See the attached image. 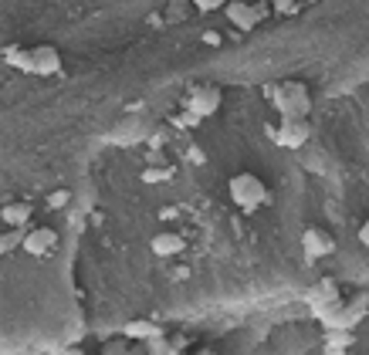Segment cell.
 I'll return each instance as SVG.
<instances>
[{
  "mask_svg": "<svg viewBox=\"0 0 369 355\" xmlns=\"http://www.w3.org/2000/svg\"><path fill=\"white\" fill-rule=\"evenodd\" d=\"M274 108L281 112V119H309V112H312V99H309V88L302 85V81H285V85H278V92H274Z\"/></svg>",
  "mask_w": 369,
  "mask_h": 355,
  "instance_id": "obj_1",
  "label": "cell"
},
{
  "mask_svg": "<svg viewBox=\"0 0 369 355\" xmlns=\"http://www.w3.org/2000/svg\"><path fill=\"white\" fill-rule=\"evenodd\" d=\"M231 200L238 203L244 213H254L268 200V186L254 173H238V176H231Z\"/></svg>",
  "mask_w": 369,
  "mask_h": 355,
  "instance_id": "obj_2",
  "label": "cell"
},
{
  "mask_svg": "<svg viewBox=\"0 0 369 355\" xmlns=\"http://www.w3.org/2000/svg\"><path fill=\"white\" fill-rule=\"evenodd\" d=\"M366 311H369V298L366 295H359V298H352L349 304H339V308H329V311H322L318 315V322L325 325V329H356L363 318H366Z\"/></svg>",
  "mask_w": 369,
  "mask_h": 355,
  "instance_id": "obj_3",
  "label": "cell"
},
{
  "mask_svg": "<svg viewBox=\"0 0 369 355\" xmlns=\"http://www.w3.org/2000/svg\"><path fill=\"white\" fill-rule=\"evenodd\" d=\"M309 139H312L309 119H281V126H278V132H274V142L285 146V149H302Z\"/></svg>",
  "mask_w": 369,
  "mask_h": 355,
  "instance_id": "obj_4",
  "label": "cell"
},
{
  "mask_svg": "<svg viewBox=\"0 0 369 355\" xmlns=\"http://www.w3.org/2000/svg\"><path fill=\"white\" fill-rule=\"evenodd\" d=\"M183 108L190 115H197V119H207V115H213V112L220 108V92L211 88V85H207V88H193L183 99Z\"/></svg>",
  "mask_w": 369,
  "mask_h": 355,
  "instance_id": "obj_5",
  "label": "cell"
},
{
  "mask_svg": "<svg viewBox=\"0 0 369 355\" xmlns=\"http://www.w3.org/2000/svg\"><path fill=\"white\" fill-rule=\"evenodd\" d=\"M224 14H227V21L238 27V31H254L258 21L264 17V10L258 3H244V0H231V3L224 7Z\"/></svg>",
  "mask_w": 369,
  "mask_h": 355,
  "instance_id": "obj_6",
  "label": "cell"
},
{
  "mask_svg": "<svg viewBox=\"0 0 369 355\" xmlns=\"http://www.w3.org/2000/svg\"><path fill=\"white\" fill-rule=\"evenodd\" d=\"M31 65H34V75H44V78H51L61 72V58H58V51H54L51 44L31 48Z\"/></svg>",
  "mask_w": 369,
  "mask_h": 355,
  "instance_id": "obj_7",
  "label": "cell"
},
{
  "mask_svg": "<svg viewBox=\"0 0 369 355\" xmlns=\"http://www.w3.org/2000/svg\"><path fill=\"white\" fill-rule=\"evenodd\" d=\"M58 244V233L51 227H34V230H24V247L27 254H34V257H41V254H48Z\"/></svg>",
  "mask_w": 369,
  "mask_h": 355,
  "instance_id": "obj_8",
  "label": "cell"
},
{
  "mask_svg": "<svg viewBox=\"0 0 369 355\" xmlns=\"http://www.w3.org/2000/svg\"><path fill=\"white\" fill-rule=\"evenodd\" d=\"M302 251H305L309 261H315V257H322V254L332 251V237H329L325 230H318V227L305 230V233H302Z\"/></svg>",
  "mask_w": 369,
  "mask_h": 355,
  "instance_id": "obj_9",
  "label": "cell"
},
{
  "mask_svg": "<svg viewBox=\"0 0 369 355\" xmlns=\"http://www.w3.org/2000/svg\"><path fill=\"white\" fill-rule=\"evenodd\" d=\"M149 251L156 254V257H177V254L183 251V237L180 233H156L153 244H149Z\"/></svg>",
  "mask_w": 369,
  "mask_h": 355,
  "instance_id": "obj_10",
  "label": "cell"
},
{
  "mask_svg": "<svg viewBox=\"0 0 369 355\" xmlns=\"http://www.w3.org/2000/svg\"><path fill=\"white\" fill-rule=\"evenodd\" d=\"M0 217H3V224L10 230H21L27 220H31V206H27V203H10V206L0 210Z\"/></svg>",
  "mask_w": 369,
  "mask_h": 355,
  "instance_id": "obj_11",
  "label": "cell"
},
{
  "mask_svg": "<svg viewBox=\"0 0 369 355\" xmlns=\"http://www.w3.org/2000/svg\"><path fill=\"white\" fill-rule=\"evenodd\" d=\"M122 335H126V338H136V342H153V338H159V329L153 322H129V325L122 329Z\"/></svg>",
  "mask_w": 369,
  "mask_h": 355,
  "instance_id": "obj_12",
  "label": "cell"
},
{
  "mask_svg": "<svg viewBox=\"0 0 369 355\" xmlns=\"http://www.w3.org/2000/svg\"><path fill=\"white\" fill-rule=\"evenodd\" d=\"M3 58L14 65V68H21L27 75H34V65H31V51H21V48H7L3 51Z\"/></svg>",
  "mask_w": 369,
  "mask_h": 355,
  "instance_id": "obj_13",
  "label": "cell"
},
{
  "mask_svg": "<svg viewBox=\"0 0 369 355\" xmlns=\"http://www.w3.org/2000/svg\"><path fill=\"white\" fill-rule=\"evenodd\" d=\"M21 244H24V230H7V233H0V257L17 251Z\"/></svg>",
  "mask_w": 369,
  "mask_h": 355,
  "instance_id": "obj_14",
  "label": "cell"
},
{
  "mask_svg": "<svg viewBox=\"0 0 369 355\" xmlns=\"http://www.w3.org/2000/svg\"><path fill=\"white\" fill-rule=\"evenodd\" d=\"M231 0H193V7L197 10H204V14H213V10H224Z\"/></svg>",
  "mask_w": 369,
  "mask_h": 355,
  "instance_id": "obj_15",
  "label": "cell"
},
{
  "mask_svg": "<svg viewBox=\"0 0 369 355\" xmlns=\"http://www.w3.org/2000/svg\"><path fill=\"white\" fill-rule=\"evenodd\" d=\"M65 203H72V193L68 190H54L51 197H48V210H61Z\"/></svg>",
  "mask_w": 369,
  "mask_h": 355,
  "instance_id": "obj_16",
  "label": "cell"
},
{
  "mask_svg": "<svg viewBox=\"0 0 369 355\" xmlns=\"http://www.w3.org/2000/svg\"><path fill=\"white\" fill-rule=\"evenodd\" d=\"M163 176H166V170H146L142 173V179H149V183H159Z\"/></svg>",
  "mask_w": 369,
  "mask_h": 355,
  "instance_id": "obj_17",
  "label": "cell"
},
{
  "mask_svg": "<svg viewBox=\"0 0 369 355\" xmlns=\"http://www.w3.org/2000/svg\"><path fill=\"white\" fill-rule=\"evenodd\" d=\"M359 244H363V247H369V217H366V224L359 227Z\"/></svg>",
  "mask_w": 369,
  "mask_h": 355,
  "instance_id": "obj_18",
  "label": "cell"
},
{
  "mask_svg": "<svg viewBox=\"0 0 369 355\" xmlns=\"http://www.w3.org/2000/svg\"><path fill=\"white\" fill-rule=\"evenodd\" d=\"M291 7V0H274V10H278V14H281V10H288Z\"/></svg>",
  "mask_w": 369,
  "mask_h": 355,
  "instance_id": "obj_19",
  "label": "cell"
},
{
  "mask_svg": "<svg viewBox=\"0 0 369 355\" xmlns=\"http://www.w3.org/2000/svg\"><path fill=\"white\" fill-rule=\"evenodd\" d=\"M204 41H207V44H217V41H220V34H213V31H207V34H204Z\"/></svg>",
  "mask_w": 369,
  "mask_h": 355,
  "instance_id": "obj_20",
  "label": "cell"
}]
</instances>
